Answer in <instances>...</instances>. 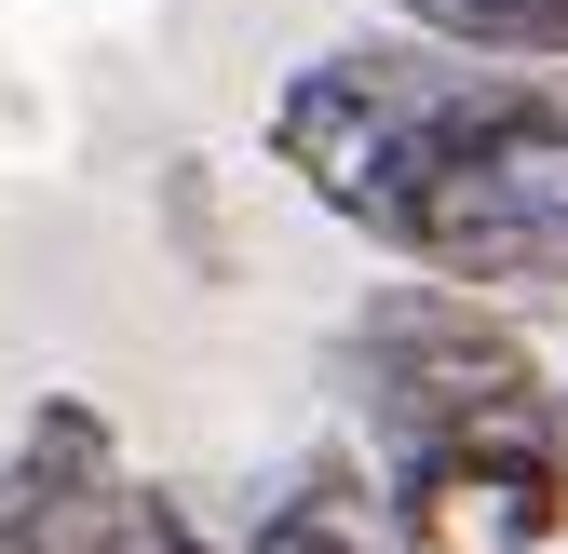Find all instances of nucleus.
I'll return each instance as SVG.
<instances>
[{"instance_id":"obj_1","label":"nucleus","mask_w":568,"mask_h":554,"mask_svg":"<svg viewBox=\"0 0 568 554\" xmlns=\"http://www.w3.org/2000/svg\"><path fill=\"white\" fill-rule=\"evenodd\" d=\"M325 366L352 392V447H434V433L487 420V406H541L555 392V366L528 352V311L474 298V285H434V270L366 285Z\"/></svg>"},{"instance_id":"obj_2","label":"nucleus","mask_w":568,"mask_h":554,"mask_svg":"<svg viewBox=\"0 0 568 554\" xmlns=\"http://www.w3.org/2000/svg\"><path fill=\"white\" fill-rule=\"evenodd\" d=\"M379 135H393V109L352 82L338 54H312V68H284L271 82V109H257V150L298 176L325 217H352V189H366V163H379Z\"/></svg>"},{"instance_id":"obj_3","label":"nucleus","mask_w":568,"mask_h":554,"mask_svg":"<svg viewBox=\"0 0 568 554\" xmlns=\"http://www.w3.org/2000/svg\"><path fill=\"white\" fill-rule=\"evenodd\" d=\"M393 28L501 54V68H568V0H393Z\"/></svg>"},{"instance_id":"obj_4","label":"nucleus","mask_w":568,"mask_h":554,"mask_svg":"<svg viewBox=\"0 0 568 554\" xmlns=\"http://www.w3.org/2000/svg\"><path fill=\"white\" fill-rule=\"evenodd\" d=\"M150 217L190 257V285H231V217H217V176H203V163H163L150 176Z\"/></svg>"},{"instance_id":"obj_5","label":"nucleus","mask_w":568,"mask_h":554,"mask_svg":"<svg viewBox=\"0 0 568 554\" xmlns=\"http://www.w3.org/2000/svg\"><path fill=\"white\" fill-rule=\"evenodd\" d=\"M0 527H14V447H0Z\"/></svg>"},{"instance_id":"obj_6","label":"nucleus","mask_w":568,"mask_h":554,"mask_svg":"<svg viewBox=\"0 0 568 554\" xmlns=\"http://www.w3.org/2000/svg\"><path fill=\"white\" fill-rule=\"evenodd\" d=\"M555 433H568V379H555Z\"/></svg>"}]
</instances>
